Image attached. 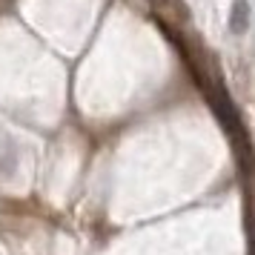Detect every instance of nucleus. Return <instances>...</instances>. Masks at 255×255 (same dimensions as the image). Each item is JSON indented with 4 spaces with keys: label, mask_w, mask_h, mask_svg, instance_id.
Returning <instances> with one entry per match:
<instances>
[{
    "label": "nucleus",
    "mask_w": 255,
    "mask_h": 255,
    "mask_svg": "<svg viewBox=\"0 0 255 255\" xmlns=\"http://www.w3.org/2000/svg\"><path fill=\"white\" fill-rule=\"evenodd\" d=\"M247 26H250V3L247 0H235L230 12V29L235 35H241V32H247Z\"/></svg>",
    "instance_id": "f257e3e1"
},
{
    "label": "nucleus",
    "mask_w": 255,
    "mask_h": 255,
    "mask_svg": "<svg viewBox=\"0 0 255 255\" xmlns=\"http://www.w3.org/2000/svg\"><path fill=\"white\" fill-rule=\"evenodd\" d=\"M152 6H169V3H172V0H149Z\"/></svg>",
    "instance_id": "f03ea898"
}]
</instances>
